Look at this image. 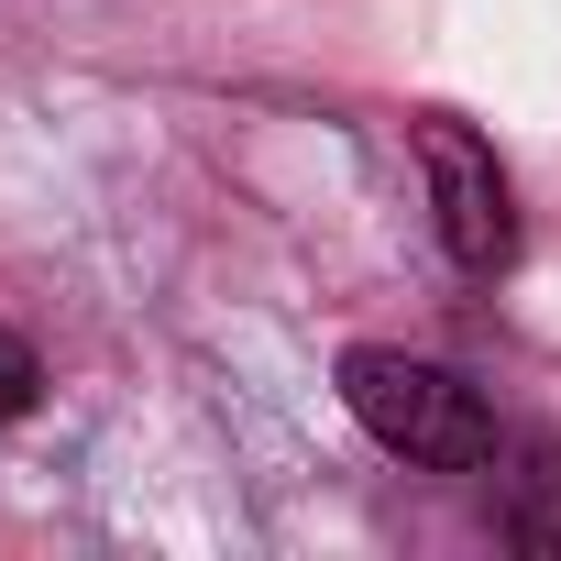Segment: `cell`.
I'll return each instance as SVG.
<instances>
[{
	"instance_id": "obj_3",
	"label": "cell",
	"mask_w": 561,
	"mask_h": 561,
	"mask_svg": "<svg viewBox=\"0 0 561 561\" xmlns=\"http://www.w3.org/2000/svg\"><path fill=\"white\" fill-rule=\"evenodd\" d=\"M34 386H45V364H34V342L0 320V419H23L34 408Z\"/></svg>"
},
{
	"instance_id": "obj_2",
	"label": "cell",
	"mask_w": 561,
	"mask_h": 561,
	"mask_svg": "<svg viewBox=\"0 0 561 561\" xmlns=\"http://www.w3.org/2000/svg\"><path fill=\"white\" fill-rule=\"evenodd\" d=\"M419 165H430V209H440V242L462 275H506L517 264V187L495 165L484 133L462 122H419Z\"/></svg>"
},
{
	"instance_id": "obj_4",
	"label": "cell",
	"mask_w": 561,
	"mask_h": 561,
	"mask_svg": "<svg viewBox=\"0 0 561 561\" xmlns=\"http://www.w3.org/2000/svg\"><path fill=\"white\" fill-rule=\"evenodd\" d=\"M528 539H539V550H561V506H550V517H528Z\"/></svg>"
},
{
	"instance_id": "obj_1",
	"label": "cell",
	"mask_w": 561,
	"mask_h": 561,
	"mask_svg": "<svg viewBox=\"0 0 561 561\" xmlns=\"http://www.w3.org/2000/svg\"><path fill=\"white\" fill-rule=\"evenodd\" d=\"M342 408H353L397 462H419V473H484V462H495V408H484L451 364H430V353L353 342V353H342Z\"/></svg>"
}]
</instances>
